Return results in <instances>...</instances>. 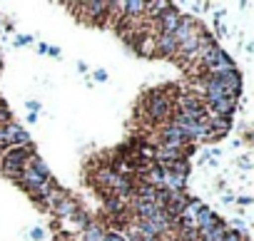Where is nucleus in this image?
<instances>
[{
  "mask_svg": "<svg viewBox=\"0 0 254 241\" xmlns=\"http://www.w3.org/2000/svg\"><path fill=\"white\" fill-rule=\"evenodd\" d=\"M142 107H145V114H147V119L152 125H167L172 112H175L172 97L162 90H150L142 99Z\"/></svg>",
  "mask_w": 254,
  "mask_h": 241,
  "instance_id": "f257e3e1",
  "label": "nucleus"
},
{
  "mask_svg": "<svg viewBox=\"0 0 254 241\" xmlns=\"http://www.w3.org/2000/svg\"><path fill=\"white\" fill-rule=\"evenodd\" d=\"M160 145H167V147H177V149H185L187 145H192L190 142V137L180 130V127H175V125H162L160 127Z\"/></svg>",
  "mask_w": 254,
  "mask_h": 241,
  "instance_id": "f03ea898",
  "label": "nucleus"
},
{
  "mask_svg": "<svg viewBox=\"0 0 254 241\" xmlns=\"http://www.w3.org/2000/svg\"><path fill=\"white\" fill-rule=\"evenodd\" d=\"M3 132H5V145H8V147H25V145H33L28 130H25L23 125H18V122L3 125ZM8 147H5V149H8Z\"/></svg>",
  "mask_w": 254,
  "mask_h": 241,
  "instance_id": "7ed1b4c3",
  "label": "nucleus"
},
{
  "mask_svg": "<svg viewBox=\"0 0 254 241\" xmlns=\"http://www.w3.org/2000/svg\"><path fill=\"white\" fill-rule=\"evenodd\" d=\"M77 10H85L87 20L100 25L107 15H112V3H100V0H97V3H80Z\"/></svg>",
  "mask_w": 254,
  "mask_h": 241,
  "instance_id": "20e7f679",
  "label": "nucleus"
},
{
  "mask_svg": "<svg viewBox=\"0 0 254 241\" xmlns=\"http://www.w3.org/2000/svg\"><path fill=\"white\" fill-rule=\"evenodd\" d=\"M180 18H182V13H180V8L177 5H170L157 20H155V25H157V33H175V28L180 25Z\"/></svg>",
  "mask_w": 254,
  "mask_h": 241,
  "instance_id": "39448f33",
  "label": "nucleus"
},
{
  "mask_svg": "<svg viewBox=\"0 0 254 241\" xmlns=\"http://www.w3.org/2000/svg\"><path fill=\"white\" fill-rule=\"evenodd\" d=\"M202 30V25H197L194 23V18H190V15H182L180 18V25L175 28V33H172V38L177 40V45L180 43H185L187 38H192V35H197Z\"/></svg>",
  "mask_w": 254,
  "mask_h": 241,
  "instance_id": "423d86ee",
  "label": "nucleus"
},
{
  "mask_svg": "<svg viewBox=\"0 0 254 241\" xmlns=\"http://www.w3.org/2000/svg\"><path fill=\"white\" fill-rule=\"evenodd\" d=\"M155 50L162 57H175L177 55V40L170 33H155Z\"/></svg>",
  "mask_w": 254,
  "mask_h": 241,
  "instance_id": "0eeeda50",
  "label": "nucleus"
},
{
  "mask_svg": "<svg viewBox=\"0 0 254 241\" xmlns=\"http://www.w3.org/2000/svg\"><path fill=\"white\" fill-rule=\"evenodd\" d=\"M35 154V147L33 145H25V147H8L5 152H3V159L5 162H15V164H28V159Z\"/></svg>",
  "mask_w": 254,
  "mask_h": 241,
  "instance_id": "6e6552de",
  "label": "nucleus"
},
{
  "mask_svg": "<svg viewBox=\"0 0 254 241\" xmlns=\"http://www.w3.org/2000/svg\"><path fill=\"white\" fill-rule=\"evenodd\" d=\"M222 219L209 209V206H202V211L197 214V219H194V226H197V231H204V229H209V226H214V224H219Z\"/></svg>",
  "mask_w": 254,
  "mask_h": 241,
  "instance_id": "1a4fd4ad",
  "label": "nucleus"
},
{
  "mask_svg": "<svg viewBox=\"0 0 254 241\" xmlns=\"http://www.w3.org/2000/svg\"><path fill=\"white\" fill-rule=\"evenodd\" d=\"M80 234H82V241H102V236L107 234V229L100 221H90Z\"/></svg>",
  "mask_w": 254,
  "mask_h": 241,
  "instance_id": "9d476101",
  "label": "nucleus"
},
{
  "mask_svg": "<svg viewBox=\"0 0 254 241\" xmlns=\"http://www.w3.org/2000/svg\"><path fill=\"white\" fill-rule=\"evenodd\" d=\"M209 130L214 137H224L232 130V117H209Z\"/></svg>",
  "mask_w": 254,
  "mask_h": 241,
  "instance_id": "9b49d317",
  "label": "nucleus"
},
{
  "mask_svg": "<svg viewBox=\"0 0 254 241\" xmlns=\"http://www.w3.org/2000/svg\"><path fill=\"white\" fill-rule=\"evenodd\" d=\"M50 211H53L55 216H72V214L77 211V204H75L70 196H65V199H60V201H58V204H55Z\"/></svg>",
  "mask_w": 254,
  "mask_h": 241,
  "instance_id": "f8f14e48",
  "label": "nucleus"
},
{
  "mask_svg": "<svg viewBox=\"0 0 254 241\" xmlns=\"http://www.w3.org/2000/svg\"><path fill=\"white\" fill-rule=\"evenodd\" d=\"M25 167L23 164H15V162H5V159H0V172H3L5 177H10V179H15L18 182V177H20V172H23Z\"/></svg>",
  "mask_w": 254,
  "mask_h": 241,
  "instance_id": "ddd939ff",
  "label": "nucleus"
},
{
  "mask_svg": "<svg viewBox=\"0 0 254 241\" xmlns=\"http://www.w3.org/2000/svg\"><path fill=\"white\" fill-rule=\"evenodd\" d=\"M202 206H204V204H202L199 199H192V196H190V201H187V206H185L182 216H185V219H192V221H194V219H197V214L202 211Z\"/></svg>",
  "mask_w": 254,
  "mask_h": 241,
  "instance_id": "4468645a",
  "label": "nucleus"
},
{
  "mask_svg": "<svg viewBox=\"0 0 254 241\" xmlns=\"http://www.w3.org/2000/svg\"><path fill=\"white\" fill-rule=\"evenodd\" d=\"M8 122H13V112H10V107L5 104V99H0V127L8 125Z\"/></svg>",
  "mask_w": 254,
  "mask_h": 241,
  "instance_id": "2eb2a0df",
  "label": "nucleus"
},
{
  "mask_svg": "<svg viewBox=\"0 0 254 241\" xmlns=\"http://www.w3.org/2000/svg\"><path fill=\"white\" fill-rule=\"evenodd\" d=\"M102 241H125V236L117 234V231H110V229H107V234L102 236Z\"/></svg>",
  "mask_w": 254,
  "mask_h": 241,
  "instance_id": "dca6fc26",
  "label": "nucleus"
},
{
  "mask_svg": "<svg viewBox=\"0 0 254 241\" xmlns=\"http://www.w3.org/2000/svg\"><path fill=\"white\" fill-rule=\"evenodd\" d=\"M43 236H45V234H43V229H38V226H35V229H30V239H35V241H40Z\"/></svg>",
  "mask_w": 254,
  "mask_h": 241,
  "instance_id": "f3484780",
  "label": "nucleus"
},
{
  "mask_svg": "<svg viewBox=\"0 0 254 241\" xmlns=\"http://www.w3.org/2000/svg\"><path fill=\"white\" fill-rule=\"evenodd\" d=\"M95 80H97V82H105V80H107V72H105V70H95Z\"/></svg>",
  "mask_w": 254,
  "mask_h": 241,
  "instance_id": "a211bd4d",
  "label": "nucleus"
},
{
  "mask_svg": "<svg viewBox=\"0 0 254 241\" xmlns=\"http://www.w3.org/2000/svg\"><path fill=\"white\" fill-rule=\"evenodd\" d=\"M30 43V38L28 35H23V38H15V45H28Z\"/></svg>",
  "mask_w": 254,
  "mask_h": 241,
  "instance_id": "6ab92c4d",
  "label": "nucleus"
},
{
  "mask_svg": "<svg viewBox=\"0 0 254 241\" xmlns=\"http://www.w3.org/2000/svg\"><path fill=\"white\" fill-rule=\"evenodd\" d=\"M48 55L50 57H60V48H48Z\"/></svg>",
  "mask_w": 254,
  "mask_h": 241,
  "instance_id": "aec40b11",
  "label": "nucleus"
},
{
  "mask_svg": "<svg viewBox=\"0 0 254 241\" xmlns=\"http://www.w3.org/2000/svg\"><path fill=\"white\" fill-rule=\"evenodd\" d=\"M28 109H33V114H38V109H40V102H28Z\"/></svg>",
  "mask_w": 254,
  "mask_h": 241,
  "instance_id": "412c9836",
  "label": "nucleus"
},
{
  "mask_svg": "<svg viewBox=\"0 0 254 241\" xmlns=\"http://www.w3.org/2000/svg\"><path fill=\"white\" fill-rule=\"evenodd\" d=\"M38 52H40V55H48V45L40 43V45H38Z\"/></svg>",
  "mask_w": 254,
  "mask_h": 241,
  "instance_id": "4be33fe9",
  "label": "nucleus"
},
{
  "mask_svg": "<svg viewBox=\"0 0 254 241\" xmlns=\"http://www.w3.org/2000/svg\"><path fill=\"white\" fill-rule=\"evenodd\" d=\"M237 201H239V204H244V206H247V204H252V196H239V199H237Z\"/></svg>",
  "mask_w": 254,
  "mask_h": 241,
  "instance_id": "5701e85b",
  "label": "nucleus"
},
{
  "mask_svg": "<svg viewBox=\"0 0 254 241\" xmlns=\"http://www.w3.org/2000/svg\"><path fill=\"white\" fill-rule=\"evenodd\" d=\"M239 167H244V169H249V159H247V157H242V159H239Z\"/></svg>",
  "mask_w": 254,
  "mask_h": 241,
  "instance_id": "b1692460",
  "label": "nucleus"
}]
</instances>
